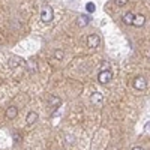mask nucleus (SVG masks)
<instances>
[{"mask_svg": "<svg viewBox=\"0 0 150 150\" xmlns=\"http://www.w3.org/2000/svg\"><path fill=\"white\" fill-rule=\"evenodd\" d=\"M24 63V60L20 59V57H14L11 60V66H18V65H23Z\"/></svg>", "mask_w": 150, "mask_h": 150, "instance_id": "12", "label": "nucleus"}, {"mask_svg": "<svg viewBox=\"0 0 150 150\" xmlns=\"http://www.w3.org/2000/svg\"><path fill=\"white\" fill-rule=\"evenodd\" d=\"M90 101L93 102V104H102V101H104V95L101 93V92H95L92 96H90Z\"/></svg>", "mask_w": 150, "mask_h": 150, "instance_id": "5", "label": "nucleus"}, {"mask_svg": "<svg viewBox=\"0 0 150 150\" xmlns=\"http://www.w3.org/2000/svg\"><path fill=\"white\" fill-rule=\"evenodd\" d=\"M116 3H117V6H125L128 3V0H116Z\"/></svg>", "mask_w": 150, "mask_h": 150, "instance_id": "15", "label": "nucleus"}, {"mask_svg": "<svg viewBox=\"0 0 150 150\" xmlns=\"http://www.w3.org/2000/svg\"><path fill=\"white\" fill-rule=\"evenodd\" d=\"M111 78H112V74H111L110 71H107V69L102 71V72H99V75H98V81H99V83H102V84L110 83Z\"/></svg>", "mask_w": 150, "mask_h": 150, "instance_id": "2", "label": "nucleus"}, {"mask_svg": "<svg viewBox=\"0 0 150 150\" xmlns=\"http://www.w3.org/2000/svg\"><path fill=\"white\" fill-rule=\"evenodd\" d=\"M17 114H18V110H17L15 107H9L8 111H6V117H8V119H15Z\"/></svg>", "mask_w": 150, "mask_h": 150, "instance_id": "7", "label": "nucleus"}, {"mask_svg": "<svg viewBox=\"0 0 150 150\" xmlns=\"http://www.w3.org/2000/svg\"><path fill=\"white\" fill-rule=\"evenodd\" d=\"M54 57H56V59H62V57H63V51H62V50L56 51V53H54Z\"/></svg>", "mask_w": 150, "mask_h": 150, "instance_id": "14", "label": "nucleus"}, {"mask_svg": "<svg viewBox=\"0 0 150 150\" xmlns=\"http://www.w3.org/2000/svg\"><path fill=\"white\" fill-rule=\"evenodd\" d=\"M146 129H147V131H150V122H149V123L146 125Z\"/></svg>", "mask_w": 150, "mask_h": 150, "instance_id": "17", "label": "nucleus"}, {"mask_svg": "<svg viewBox=\"0 0 150 150\" xmlns=\"http://www.w3.org/2000/svg\"><path fill=\"white\" fill-rule=\"evenodd\" d=\"M134 18H135V15L132 14V12H128V14L123 15V23L125 24H132L134 23Z\"/></svg>", "mask_w": 150, "mask_h": 150, "instance_id": "8", "label": "nucleus"}, {"mask_svg": "<svg viewBox=\"0 0 150 150\" xmlns=\"http://www.w3.org/2000/svg\"><path fill=\"white\" fill-rule=\"evenodd\" d=\"M99 42H101V39H99V36L96 33H92L87 36V45H89L90 48H95L99 45Z\"/></svg>", "mask_w": 150, "mask_h": 150, "instance_id": "3", "label": "nucleus"}, {"mask_svg": "<svg viewBox=\"0 0 150 150\" xmlns=\"http://www.w3.org/2000/svg\"><path fill=\"white\" fill-rule=\"evenodd\" d=\"M50 105H51V107H59L60 105V99L57 98V96H50Z\"/></svg>", "mask_w": 150, "mask_h": 150, "instance_id": "11", "label": "nucleus"}, {"mask_svg": "<svg viewBox=\"0 0 150 150\" xmlns=\"http://www.w3.org/2000/svg\"><path fill=\"white\" fill-rule=\"evenodd\" d=\"M89 17H86V15H81L80 18H78V26L80 27H86L87 26V24H89Z\"/></svg>", "mask_w": 150, "mask_h": 150, "instance_id": "9", "label": "nucleus"}, {"mask_svg": "<svg viewBox=\"0 0 150 150\" xmlns=\"http://www.w3.org/2000/svg\"><path fill=\"white\" fill-rule=\"evenodd\" d=\"M146 86H147V83H146V80L143 77H137L134 80V87H135L137 90H144Z\"/></svg>", "mask_w": 150, "mask_h": 150, "instance_id": "4", "label": "nucleus"}, {"mask_svg": "<svg viewBox=\"0 0 150 150\" xmlns=\"http://www.w3.org/2000/svg\"><path fill=\"white\" fill-rule=\"evenodd\" d=\"M53 17H54V14H53V9H51V6H44V9H42V12H41V20L44 21V23H50V21H53Z\"/></svg>", "mask_w": 150, "mask_h": 150, "instance_id": "1", "label": "nucleus"}, {"mask_svg": "<svg viewBox=\"0 0 150 150\" xmlns=\"http://www.w3.org/2000/svg\"><path fill=\"white\" fill-rule=\"evenodd\" d=\"M86 9H87V12H95V9H96V6H95V3H92V2H89L86 5Z\"/></svg>", "mask_w": 150, "mask_h": 150, "instance_id": "13", "label": "nucleus"}, {"mask_svg": "<svg viewBox=\"0 0 150 150\" xmlns=\"http://www.w3.org/2000/svg\"><path fill=\"white\" fill-rule=\"evenodd\" d=\"M144 21H146V18H144V15H135V18H134V26L135 27H141L143 24H144Z\"/></svg>", "mask_w": 150, "mask_h": 150, "instance_id": "6", "label": "nucleus"}, {"mask_svg": "<svg viewBox=\"0 0 150 150\" xmlns=\"http://www.w3.org/2000/svg\"><path fill=\"white\" fill-rule=\"evenodd\" d=\"M132 150H144V149H143V147H134Z\"/></svg>", "mask_w": 150, "mask_h": 150, "instance_id": "18", "label": "nucleus"}, {"mask_svg": "<svg viewBox=\"0 0 150 150\" xmlns=\"http://www.w3.org/2000/svg\"><path fill=\"white\" fill-rule=\"evenodd\" d=\"M29 66H30V71H36V63H35V62H29Z\"/></svg>", "mask_w": 150, "mask_h": 150, "instance_id": "16", "label": "nucleus"}, {"mask_svg": "<svg viewBox=\"0 0 150 150\" xmlns=\"http://www.w3.org/2000/svg\"><path fill=\"white\" fill-rule=\"evenodd\" d=\"M38 120V114H36V112H29V116H27V125H33L35 122Z\"/></svg>", "mask_w": 150, "mask_h": 150, "instance_id": "10", "label": "nucleus"}]
</instances>
